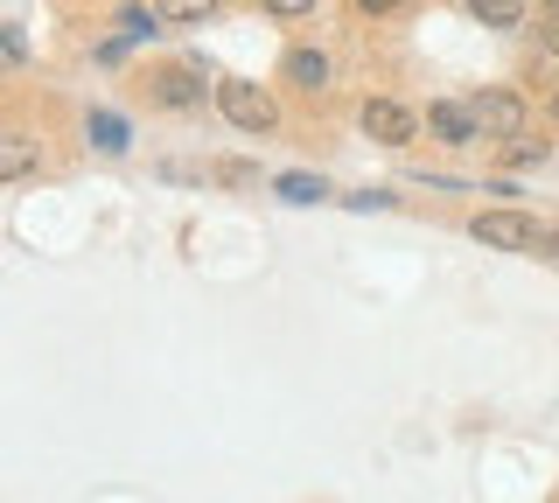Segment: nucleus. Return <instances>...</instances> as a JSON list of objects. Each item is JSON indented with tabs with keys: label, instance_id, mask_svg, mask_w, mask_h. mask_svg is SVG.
Returning a JSON list of instances; mask_svg holds the SVG:
<instances>
[{
	"label": "nucleus",
	"instance_id": "1",
	"mask_svg": "<svg viewBox=\"0 0 559 503\" xmlns=\"http://www.w3.org/2000/svg\"><path fill=\"white\" fill-rule=\"evenodd\" d=\"M210 98H217V112L231 119V127H245V133H266V127H280V106H273L266 92H259L252 77H224Z\"/></svg>",
	"mask_w": 559,
	"mask_h": 503
},
{
	"label": "nucleus",
	"instance_id": "2",
	"mask_svg": "<svg viewBox=\"0 0 559 503\" xmlns=\"http://www.w3.org/2000/svg\"><path fill=\"white\" fill-rule=\"evenodd\" d=\"M468 231H476V245H497V252H538L546 245V224L524 217V211H483Z\"/></svg>",
	"mask_w": 559,
	"mask_h": 503
},
{
	"label": "nucleus",
	"instance_id": "3",
	"mask_svg": "<svg viewBox=\"0 0 559 503\" xmlns=\"http://www.w3.org/2000/svg\"><path fill=\"white\" fill-rule=\"evenodd\" d=\"M364 133H371L378 147H406L419 127H427V112H413V106H399V98H364Z\"/></svg>",
	"mask_w": 559,
	"mask_h": 503
},
{
	"label": "nucleus",
	"instance_id": "4",
	"mask_svg": "<svg viewBox=\"0 0 559 503\" xmlns=\"http://www.w3.org/2000/svg\"><path fill=\"white\" fill-rule=\"evenodd\" d=\"M468 112H476V127L497 133V141H518V127H524V98L511 92V84H489V92H476V98H468Z\"/></svg>",
	"mask_w": 559,
	"mask_h": 503
},
{
	"label": "nucleus",
	"instance_id": "5",
	"mask_svg": "<svg viewBox=\"0 0 559 503\" xmlns=\"http://www.w3.org/2000/svg\"><path fill=\"white\" fill-rule=\"evenodd\" d=\"M427 133L441 147H468L483 127H476V112H468V98H441V106H427Z\"/></svg>",
	"mask_w": 559,
	"mask_h": 503
},
{
	"label": "nucleus",
	"instance_id": "6",
	"mask_svg": "<svg viewBox=\"0 0 559 503\" xmlns=\"http://www.w3.org/2000/svg\"><path fill=\"white\" fill-rule=\"evenodd\" d=\"M154 98H162V106H197V98H203V71H197V63H162V71H154Z\"/></svg>",
	"mask_w": 559,
	"mask_h": 503
},
{
	"label": "nucleus",
	"instance_id": "7",
	"mask_svg": "<svg viewBox=\"0 0 559 503\" xmlns=\"http://www.w3.org/2000/svg\"><path fill=\"white\" fill-rule=\"evenodd\" d=\"M280 63H287V77L301 84V92H322V84H329V57H322V49H287Z\"/></svg>",
	"mask_w": 559,
	"mask_h": 503
},
{
	"label": "nucleus",
	"instance_id": "8",
	"mask_svg": "<svg viewBox=\"0 0 559 503\" xmlns=\"http://www.w3.org/2000/svg\"><path fill=\"white\" fill-rule=\"evenodd\" d=\"M468 14H476L483 28H518L524 22V0H468Z\"/></svg>",
	"mask_w": 559,
	"mask_h": 503
},
{
	"label": "nucleus",
	"instance_id": "9",
	"mask_svg": "<svg viewBox=\"0 0 559 503\" xmlns=\"http://www.w3.org/2000/svg\"><path fill=\"white\" fill-rule=\"evenodd\" d=\"M273 189L287 203H329V182L322 176H273Z\"/></svg>",
	"mask_w": 559,
	"mask_h": 503
},
{
	"label": "nucleus",
	"instance_id": "10",
	"mask_svg": "<svg viewBox=\"0 0 559 503\" xmlns=\"http://www.w3.org/2000/svg\"><path fill=\"white\" fill-rule=\"evenodd\" d=\"M154 14H162V22H210L217 0H154Z\"/></svg>",
	"mask_w": 559,
	"mask_h": 503
},
{
	"label": "nucleus",
	"instance_id": "11",
	"mask_svg": "<svg viewBox=\"0 0 559 503\" xmlns=\"http://www.w3.org/2000/svg\"><path fill=\"white\" fill-rule=\"evenodd\" d=\"M532 161H546V141H503V168H532Z\"/></svg>",
	"mask_w": 559,
	"mask_h": 503
},
{
	"label": "nucleus",
	"instance_id": "12",
	"mask_svg": "<svg viewBox=\"0 0 559 503\" xmlns=\"http://www.w3.org/2000/svg\"><path fill=\"white\" fill-rule=\"evenodd\" d=\"M538 49L559 57V0H538Z\"/></svg>",
	"mask_w": 559,
	"mask_h": 503
},
{
	"label": "nucleus",
	"instance_id": "13",
	"mask_svg": "<svg viewBox=\"0 0 559 503\" xmlns=\"http://www.w3.org/2000/svg\"><path fill=\"white\" fill-rule=\"evenodd\" d=\"M0 168H8V176H28V168H35V147L28 141H0Z\"/></svg>",
	"mask_w": 559,
	"mask_h": 503
},
{
	"label": "nucleus",
	"instance_id": "14",
	"mask_svg": "<svg viewBox=\"0 0 559 503\" xmlns=\"http://www.w3.org/2000/svg\"><path fill=\"white\" fill-rule=\"evenodd\" d=\"M92 141L98 147H127V127H119L112 112H92Z\"/></svg>",
	"mask_w": 559,
	"mask_h": 503
},
{
	"label": "nucleus",
	"instance_id": "15",
	"mask_svg": "<svg viewBox=\"0 0 559 503\" xmlns=\"http://www.w3.org/2000/svg\"><path fill=\"white\" fill-rule=\"evenodd\" d=\"M266 14H280V22H301V14H314V0H259Z\"/></svg>",
	"mask_w": 559,
	"mask_h": 503
},
{
	"label": "nucleus",
	"instance_id": "16",
	"mask_svg": "<svg viewBox=\"0 0 559 503\" xmlns=\"http://www.w3.org/2000/svg\"><path fill=\"white\" fill-rule=\"evenodd\" d=\"M357 8H364V14H399L406 0H357Z\"/></svg>",
	"mask_w": 559,
	"mask_h": 503
},
{
	"label": "nucleus",
	"instance_id": "17",
	"mask_svg": "<svg viewBox=\"0 0 559 503\" xmlns=\"http://www.w3.org/2000/svg\"><path fill=\"white\" fill-rule=\"evenodd\" d=\"M546 259H559V224H546V245H538Z\"/></svg>",
	"mask_w": 559,
	"mask_h": 503
},
{
	"label": "nucleus",
	"instance_id": "18",
	"mask_svg": "<svg viewBox=\"0 0 559 503\" xmlns=\"http://www.w3.org/2000/svg\"><path fill=\"white\" fill-rule=\"evenodd\" d=\"M546 112H552V119H559V92H552V106H546Z\"/></svg>",
	"mask_w": 559,
	"mask_h": 503
}]
</instances>
